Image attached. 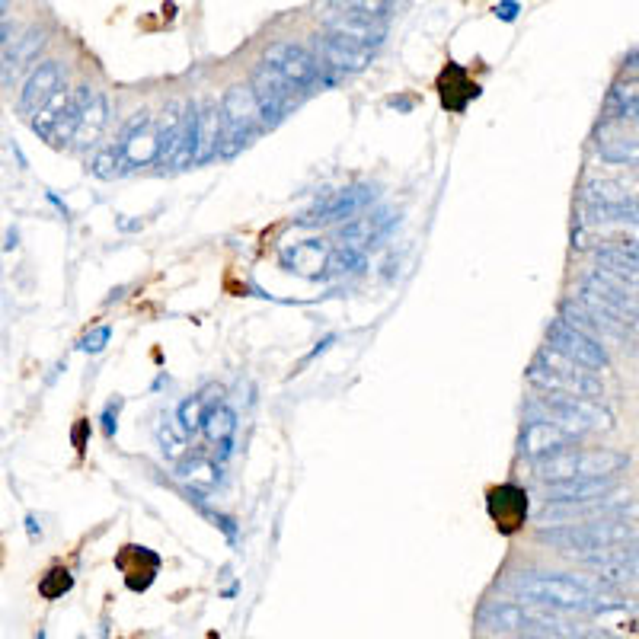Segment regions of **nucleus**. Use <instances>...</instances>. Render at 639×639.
Instances as JSON below:
<instances>
[{"label": "nucleus", "instance_id": "obj_29", "mask_svg": "<svg viewBox=\"0 0 639 639\" xmlns=\"http://www.w3.org/2000/svg\"><path fill=\"white\" fill-rule=\"evenodd\" d=\"M582 221H585V227H601V224L627 227V224H636V202H630V205H582Z\"/></svg>", "mask_w": 639, "mask_h": 639}, {"label": "nucleus", "instance_id": "obj_43", "mask_svg": "<svg viewBox=\"0 0 639 639\" xmlns=\"http://www.w3.org/2000/svg\"><path fill=\"white\" fill-rule=\"evenodd\" d=\"M579 639H604V636H595V633H585V636H579Z\"/></svg>", "mask_w": 639, "mask_h": 639}, {"label": "nucleus", "instance_id": "obj_30", "mask_svg": "<svg viewBox=\"0 0 639 639\" xmlns=\"http://www.w3.org/2000/svg\"><path fill=\"white\" fill-rule=\"evenodd\" d=\"M195 131H199V103L186 106V112H183V131H179L176 154L170 160L176 170L192 167V160H195Z\"/></svg>", "mask_w": 639, "mask_h": 639}, {"label": "nucleus", "instance_id": "obj_39", "mask_svg": "<svg viewBox=\"0 0 639 639\" xmlns=\"http://www.w3.org/2000/svg\"><path fill=\"white\" fill-rule=\"evenodd\" d=\"M109 336H112L109 326H100V330H93L90 336H84V342H80V349L90 352V355L103 352V349H106V342H109Z\"/></svg>", "mask_w": 639, "mask_h": 639}, {"label": "nucleus", "instance_id": "obj_36", "mask_svg": "<svg viewBox=\"0 0 639 639\" xmlns=\"http://www.w3.org/2000/svg\"><path fill=\"white\" fill-rule=\"evenodd\" d=\"M119 167H125V163H122L116 147H103V151H96V157L90 160V173L100 176V179H116L122 173Z\"/></svg>", "mask_w": 639, "mask_h": 639}, {"label": "nucleus", "instance_id": "obj_37", "mask_svg": "<svg viewBox=\"0 0 639 639\" xmlns=\"http://www.w3.org/2000/svg\"><path fill=\"white\" fill-rule=\"evenodd\" d=\"M71 585H74V579H71L68 569H52V572H48V576L39 582V595L48 598V601H55V598H61L64 592H71Z\"/></svg>", "mask_w": 639, "mask_h": 639}, {"label": "nucleus", "instance_id": "obj_34", "mask_svg": "<svg viewBox=\"0 0 639 639\" xmlns=\"http://www.w3.org/2000/svg\"><path fill=\"white\" fill-rule=\"evenodd\" d=\"M68 87H61L52 100H48L39 112H36V119H32V131H36V135H42V138H48V131H52V125L61 119V112H64V103H68Z\"/></svg>", "mask_w": 639, "mask_h": 639}, {"label": "nucleus", "instance_id": "obj_8", "mask_svg": "<svg viewBox=\"0 0 639 639\" xmlns=\"http://www.w3.org/2000/svg\"><path fill=\"white\" fill-rule=\"evenodd\" d=\"M547 342L553 352H560L569 358L572 365H579L582 371H604L608 368V352H604L601 339L585 336L576 326H569L563 320H553L547 326Z\"/></svg>", "mask_w": 639, "mask_h": 639}, {"label": "nucleus", "instance_id": "obj_23", "mask_svg": "<svg viewBox=\"0 0 639 639\" xmlns=\"http://www.w3.org/2000/svg\"><path fill=\"white\" fill-rule=\"evenodd\" d=\"M218 141H221V116H218V103H205L199 106V131H195V163H208L218 154Z\"/></svg>", "mask_w": 639, "mask_h": 639}, {"label": "nucleus", "instance_id": "obj_27", "mask_svg": "<svg viewBox=\"0 0 639 639\" xmlns=\"http://www.w3.org/2000/svg\"><path fill=\"white\" fill-rule=\"evenodd\" d=\"M633 192L617 179H588L582 189V205H630Z\"/></svg>", "mask_w": 639, "mask_h": 639}, {"label": "nucleus", "instance_id": "obj_38", "mask_svg": "<svg viewBox=\"0 0 639 639\" xmlns=\"http://www.w3.org/2000/svg\"><path fill=\"white\" fill-rule=\"evenodd\" d=\"M365 266V256L358 253L355 247H346L339 253H330V259H326V269H336V272H355Z\"/></svg>", "mask_w": 639, "mask_h": 639}, {"label": "nucleus", "instance_id": "obj_2", "mask_svg": "<svg viewBox=\"0 0 639 639\" xmlns=\"http://www.w3.org/2000/svg\"><path fill=\"white\" fill-rule=\"evenodd\" d=\"M537 540L582 560V556H595L611 547L633 544V524L627 518H598L588 524H556V528H537Z\"/></svg>", "mask_w": 639, "mask_h": 639}, {"label": "nucleus", "instance_id": "obj_31", "mask_svg": "<svg viewBox=\"0 0 639 639\" xmlns=\"http://www.w3.org/2000/svg\"><path fill=\"white\" fill-rule=\"evenodd\" d=\"M326 259H330V253H326V247H323L320 240L298 243V247L285 253V262H288V266L298 269L301 275H317V272L326 266Z\"/></svg>", "mask_w": 639, "mask_h": 639}, {"label": "nucleus", "instance_id": "obj_6", "mask_svg": "<svg viewBox=\"0 0 639 639\" xmlns=\"http://www.w3.org/2000/svg\"><path fill=\"white\" fill-rule=\"evenodd\" d=\"M320 23L326 26L330 36L346 39L358 48H371L381 45L387 39V26L381 20H374V16L362 7V4H336V7H326V13L320 16Z\"/></svg>", "mask_w": 639, "mask_h": 639}, {"label": "nucleus", "instance_id": "obj_21", "mask_svg": "<svg viewBox=\"0 0 639 639\" xmlns=\"http://www.w3.org/2000/svg\"><path fill=\"white\" fill-rule=\"evenodd\" d=\"M90 96H93L90 87H74V90L68 93V103H64L61 119L52 125V131H48V138H45L48 144L61 147V144H68V141L74 138V131H77V125H80V116H84Z\"/></svg>", "mask_w": 639, "mask_h": 639}, {"label": "nucleus", "instance_id": "obj_41", "mask_svg": "<svg viewBox=\"0 0 639 639\" xmlns=\"http://www.w3.org/2000/svg\"><path fill=\"white\" fill-rule=\"evenodd\" d=\"M10 39H13V29H10V23H4V20H0V48H4Z\"/></svg>", "mask_w": 639, "mask_h": 639}, {"label": "nucleus", "instance_id": "obj_9", "mask_svg": "<svg viewBox=\"0 0 639 639\" xmlns=\"http://www.w3.org/2000/svg\"><path fill=\"white\" fill-rule=\"evenodd\" d=\"M247 90H250L253 103L259 109L262 125H269V128H275L278 122H282L285 112L294 106V90L285 84L282 74L269 68V64H256Z\"/></svg>", "mask_w": 639, "mask_h": 639}, {"label": "nucleus", "instance_id": "obj_15", "mask_svg": "<svg viewBox=\"0 0 639 639\" xmlns=\"http://www.w3.org/2000/svg\"><path fill=\"white\" fill-rule=\"evenodd\" d=\"M614 489V477H585L547 486V505H588L604 499Z\"/></svg>", "mask_w": 639, "mask_h": 639}, {"label": "nucleus", "instance_id": "obj_1", "mask_svg": "<svg viewBox=\"0 0 639 639\" xmlns=\"http://www.w3.org/2000/svg\"><path fill=\"white\" fill-rule=\"evenodd\" d=\"M512 592L521 595L524 601L537 604V608H550V611H592V614H604L614 608H624V601L614 598H601L598 592H592V585L569 579V576H556V572H524V576L512 579Z\"/></svg>", "mask_w": 639, "mask_h": 639}, {"label": "nucleus", "instance_id": "obj_22", "mask_svg": "<svg viewBox=\"0 0 639 639\" xmlns=\"http://www.w3.org/2000/svg\"><path fill=\"white\" fill-rule=\"evenodd\" d=\"M202 432L215 448H221V457L231 454L234 448V435H237V413L231 406L218 403L215 409H208L202 419Z\"/></svg>", "mask_w": 639, "mask_h": 639}, {"label": "nucleus", "instance_id": "obj_20", "mask_svg": "<svg viewBox=\"0 0 639 639\" xmlns=\"http://www.w3.org/2000/svg\"><path fill=\"white\" fill-rule=\"evenodd\" d=\"M45 45V32L42 29H26L20 39H13V45L7 48L4 61H0V80L10 84V80L20 74L26 64L39 55V48Z\"/></svg>", "mask_w": 639, "mask_h": 639}, {"label": "nucleus", "instance_id": "obj_40", "mask_svg": "<svg viewBox=\"0 0 639 639\" xmlns=\"http://www.w3.org/2000/svg\"><path fill=\"white\" fill-rule=\"evenodd\" d=\"M518 4H496V16H499V20H505V23H512L515 20V16H518Z\"/></svg>", "mask_w": 639, "mask_h": 639}, {"label": "nucleus", "instance_id": "obj_7", "mask_svg": "<svg viewBox=\"0 0 639 639\" xmlns=\"http://www.w3.org/2000/svg\"><path fill=\"white\" fill-rule=\"evenodd\" d=\"M262 64H269L272 71L282 74V80L291 90H310L323 74V64L317 61V55L304 45L294 42H275L266 48V58Z\"/></svg>", "mask_w": 639, "mask_h": 639}, {"label": "nucleus", "instance_id": "obj_4", "mask_svg": "<svg viewBox=\"0 0 639 639\" xmlns=\"http://www.w3.org/2000/svg\"><path fill=\"white\" fill-rule=\"evenodd\" d=\"M528 381L547 393H560V397H582L592 403H598L604 397V387L598 378H592L588 371L572 365L569 358H563L553 349H544L537 355V362L528 371Z\"/></svg>", "mask_w": 639, "mask_h": 639}, {"label": "nucleus", "instance_id": "obj_24", "mask_svg": "<svg viewBox=\"0 0 639 639\" xmlns=\"http://www.w3.org/2000/svg\"><path fill=\"white\" fill-rule=\"evenodd\" d=\"M183 112H186V106L173 100L167 109H163V116L157 122V160L154 163H160V167H167L176 154L179 131H183Z\"/></svg>", "mask_w": 639, "mask_h": 639}, {"label": "nucleus", "instance_id": "obj_13", "mask_svg": "<svg viewBox=\"0 0 639 639\" xmlns=\"http://www.w3.org/2000/svg\"><path fill=\"white\" fill-rule=\"evenodd\" d=\"M489 518L499 524L502 534H515L528 518V493L515 483H505L489 493Z\"/></svg>", "mask_w": 639, "mask_h": 639}, {"label": "nucleus", "instance_id": "obj_35", "mask_svg": "<svg viewBox=\"0 0 639 639\" xmlns=\"http://www.w3.org/2000/svg\"><path fill=\"white\" fill-rule=\"evenodd\" d=\"M457 90H464L467 96H473V100H477L480 96V87L477 84H470L467 80V74L457 68V64H448V71H445V77H441V100H445V106H451V100H454V93Z\"/></svg>", "mask_w": 639, "mask_h": 639}, {"label": "nucleus", "instance_id": "obj_25", "mask_svg": "<svg viewBox=\"0 0 639 639\" xmlns=\"http://www.w3.org/2000/svg\"><path fill=\"white\" fill-rule=\"evenodd\" d=\"M371 195H374V189H368V186H355V189L339 192L330 205L317 208V215H314V218H307V224H314V221H342V218H349V215H355V211L362 208V205H368V202H371Z\"/></svg>", "mask_w": 639, "mask_h": 639}, {"label": "nucleus", "instance_id": "obj_19", "mask_svg": "<svg viewBox=\"0 0 639 639\" xmlns=\"http://www.w3.org/2000/svg\"><path fill=\"white\" fill-rule=\"evenodd\" d=\"M106 122H109V100H106V93L96 90V93L90 96L84 116H80V125H77V131H74V138H71L77 151H87V147H93L96 141H100Z\"/></svg>", "mask_w": 639, "mask_h": 639}, {"label": "nucleus", "instance_id": "obj_5", "mask_svg": "<svg viewBox=\"0 0 639 639\" xmlns=\"http://www.w3.org/2000/svg\"><path fill=\"white\" fill-rule=\"evenodd\" d=\"M221 116V141H218V154L221 157H237L243 147H247L259 131H262V119L259 109L253 103V96L247 87H231L224 93V100L218 106Z\"/></svg>", "mask_w": 639, "mask_h": 639}, {"label": "nucleus", "instance_id": "obj_32", "mask_svg": "<svg viewBox=\"0 0 639 639\" xmlns=\"http://www.w3.org/2000/svg\"><path fill=\"white\" fill-rule=\"evenodd\" d=\"M179 477L192 483V493H195V489H215L221 480V470L218 464H211L208 457H192V461L179 464Z\"/></svg>", "mask_w": 639, "mask_h": 639}, {"label": "nucleus", "instance_id": "obj_12", "mask_svg": "<svg viewBox=\"0 0 639 639\" xmlns=\"http://www.w3.org/2000/svg\"><path fill=\"white\" fill-rule=\"evenodd\" d=\"M572 435H566L563 429H556V425L550 419H531L528 425H524L521 432V441H518V451L521 457H528V461H544V457H553L560 454L572 445Z\"/></svg>", "mask_w": 639, "mask_h": 639}, {"label": "nucleus", "instance_id": "obj_3", "mask_svg": "<svg viewBox=\"0 0 639 639\" xmlns=\"http://www.w3.org/2000/svg\"><path fill=\"white\" fill-rule=\"evenodd\" d=\"M624 467H627V454L611 451V448H588V451L566 448L534 464L537 477L547 486L566 483V480H585V477H614V473H620Z\"/></svg>", "mask_w": 639, "mask_h": 639}, {"label": "nucleus", "instance_id": "obj_44", "mask_svg": "<svg viewBox=\"0 0 639 639\" xmlns=\"http://www.w3.org/2000/svg\"><path fill=\"white\" fill-rule=\"evenodd\" d=\"M7 10H10L7 4H0V20H4V13H7Z\"/></svg>", "mask_w": 639, "mask_h": 639}, {"label": "nucleus", "instance_id": "obj_26", "mask_svg": "<svg viewBox=\"0 0 639 639\" xmlns=\"http://www.w3.org/2000/svg\"><path fill=\"white\" fill-rule=\"evenodd\" d=\"M224 397L221 387H205L199 397H189L183 406H179V429L183 432H199L202 429V419L208 409H215Z\"/></svg>", "mask_w": 639, "mask_h": 639}, {"label": "nucleus", "instance_id": "obj_14", "mask_svg": "<svg viewBox=\"0 0 639 639\" xmlns=\"http://www.w3.org/2000/svg\"><path fill=\"white\" fill-rule=\"evenodd\" d=\"M61 90V64L58 61H42L36 71L29 74L26 87L20 93V116H36V112L52 100V96Z\"/></svg>", "mask_w": 639, "mask_h": 639}, {"label": "nucleus", "instance_id": "obj_16", "mask_svg": "<svg viewBox=\"0 0 639 639\" xmlns=\"http://www.w3.org/2000/svg\"><path fill=\"white\" fill-rule=\"evenodd\" d=\"M483 627L496 630V633H515V630L537 633V614H534V608H524V604L493 601L483 611Z\"/></svg>", "mask_w": 639, "mask_h": 639}, {"label": "nucleus", "instance_id": "obj_42", "mask_svg": "<svg viewBox=\"0 0 639 639\" xmlns=\"http://www.w3.org/2000/svg\"><path fill=\"white\" fill-rule=\"evenodd\" d=\"M26 524H29V534H32V537H36V534H42V531L36 528V518H29Z\"/></svg>", "mask_w": 639, "mask_h": 639}, {"label": "nucleus", "instance_id": "obj_28", "mask_svg": "<svg viewBox=\"0 0 639 639\" xmlns=\"http://www.w3.org/2000/svg\"><path fill=\"white\" fill-rule=\"evenodd\" d=\"M636 80H630V84H617L611 93H608V103H604V122H617L624 125L627 119L636 122Z\"/></svg>", "mask_w": 639, "mask_h": 639}, {"label": "nucleus", "instance_id": "obj_17", "mask_svg": "<svg viewBox=\"0 0 639 639\" xmlns=\"http://www.w3.org/2000/svg\"><path fill=\"white\" fill-rule=\"evenodd\" d=\"M595 151L604 163H627V167H636V138L627 135L617 122H601L595 135Z\"/></svg>", "mask_w": 639, "mask_h": 639}, {"label": "nucleus", "instance_id": "obj_33", "mask_svg": "<svg viewBox=\"0 0 639 639\" xmlns=\"http://www.w3.org/2000/svg\"><path fill=\"white\" fill-rule=\"evenodd\" d=\"M157 441H160V451L167 461H183L186 457V432L176 429V425L170 419H160L157 422Z\"/></svg>", "mask_w": 639, "mask_h": 639}, {"label": "nucleus", "instance_id": "obj_10", "mask_svg": "<svg viewBox=\"0 0 639 639\" xmlns=\"http://www.w3.org/2000/svg\"><path fill=\"white\" fill-rule=\"evenodd\" d=\"M579 288L592 294V298H598L601 304L614 307L617 314H624L630 323H636V285H627L624 278L592 269L579 278Z\"/></svg>", "mask_w": 639, "mask_h": 639}, {"label": "nucleus", "instance_id": "obj_11", "mask_svg": "<svg viewBox=\"0 0 639 639\" xmlns=\"http://www.w3.org/2000/svg\"><path fill=\"white\" fill-rule=\"evenodd\" d=\"M314 48H317V61L323 64V68H330L336 77L339 74H358V71H365L368 64H371V52L368 48H358L346 39H339V36H317L314 39Z\"/></svg>", "mask_w": 639, "mask_h": 639}, {"label": "nucleus", "instance_id": "obj_18", "mask_svg": "<svg viewBox=\"0 0 639 639\" xmlns=\"http://www.w3.org/2000/svg\"><path fill=\"white\" fill-rule=\"evenodd\" d=\"M598 259V269L624 278L627 285H636V240H614L608 247H598L595 250Z\"/></svg>", "mask_w": 639, "mask_h": 639}]
</instances>
